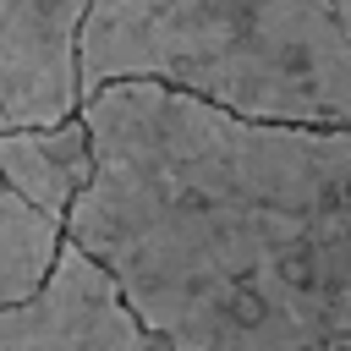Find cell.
Returning <instances> with one entry per match:
<instances>
[{
	"instance_id": "cell-1",
	"label": "cell",
	"mask_w": 351,
	"mask_h": 351,
	"mask_svg": "<svg viewBox=\"0 0 351 351\" xmlns=\"http://www.w3.org/2000/svg\"><path fill=\"white\" fill-rule=\"evenodd\" d=\"M66 241L165 351H307L351 329V126L247 121L159 82L82 99Z\"/></svg>"
},
{
	"instance_id": "cell-2",
	"label": "cell",
	"mask_w": 351,
	"mask_h": 351,
	"mask_svg": "<svg viewBox=\"0 0 351 351\" xmlns=\"http://www.w3.org/2000/svg\"><path fill=\"white\" fill-rule=\"evenodd\" d=\"M159 82L247 121L351 126V38L329 0H88L82 99Z\"/></svg>"
},
{
	"instance_id": "cell-3",
	"label": "cell",
	"mask_w": 351,
	"mask_h": 351,
	"mask_svg": "<svg viewBox=\"0 0 351 351\" xmlns=\"http://www.w3.org/2000/svg\"><path fill=\"white\" fill-rule=\"evenodd\" d=\"M88 0H0V132L82 115Z\"/></svg>"
},
{
	"instance_id": "cell-4",
	"label": "cell",
	"mask_w": 351,
	"mask_h": 351,
	"mask_svg": "<svg viewBox=\"0 0 351 351\" xmlns=\"http://www.w3.org/2000/svg\"><path fill=\"white\" fill-rule=\"evenodd\" d=\"M0 351H165L115 296V285L60 241V258L33 302L0 307Z\"/></svg>"
},
{
	"instance_id": "cell-5",
	"label": "cell",
	"mask_w": 351,
	"mask_h": 351,
	"mask_svg": "<svg viewBox=\"0 0 351 351\" xmlns=\"http://www.w3.org/2000/svg\"><path fill=\"white\" fill-rule=\"evenodd\" d=\"M88 176H93V137H88L82 115H71L60 126L0 132V186H11L27 208L66 225Z\"/></svg>"
},
{
	"instance_id": "cell-6",
	"label": "cell",
	"mask_w": 351,
	"mask_h": 351,
	"mask_svg": "<svg viewBox=\"0 0 351 351\" xmlns=\"http://www.w3.org/2000/svg\"><path fill=\"white\" fill-rule=\"evenodd\" d=\"M66 225L27 208L11 186H0V307L33 302L60 258Z\"/></svg>"
},
{
	"instance_id": "cell-7",
	"label": "cell",
	"mask_w": 351,
	"mask_h": 351,
	"mask_svg": "<svg viewBox=\"0 0 351 351\" xmlns=\"http://www.w3.org/2000/svg\"><path fill=\"white\" fill-rule=\"evenodd\" d=\"M329 11H335V22H340L346 38H351V0H329Z\"/></svg>"
},
{
	"instance_id": "cell-8",
	"label": "cell",
	"mask_w": 351,
	"mask_h": 351,
	"mask_svg": "<svg viewBox=\"0 0 351 351\" xmlns=\"http://www.w3.org/2000/svg\"><path fill=\"white\" fill-rule=\"evenodd\" d=\"M307 351H351V329L335 335V340H324V346H307Z\"/></svg>"
}]
</instances>
